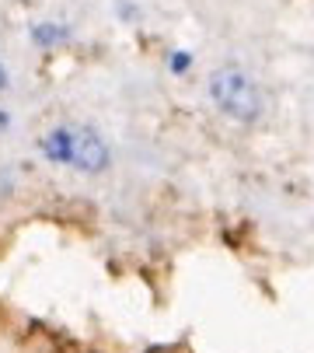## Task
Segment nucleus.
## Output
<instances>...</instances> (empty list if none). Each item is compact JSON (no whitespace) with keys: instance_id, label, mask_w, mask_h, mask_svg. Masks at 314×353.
Masks as SVG:
<instances>
[{"instance_id":"obj_2","label":"nucleus","mask_w":314,"mask_h":353,"mask_svg":"<svg viewBox=\"0 0 314 353\" xmlns=\"http://www.w3.org/2000/svg\"><path fill=\"white\" fill-rule=\"evenodd\" d=\"M74 143H70V165L81 172H101L109 168V147L91 126H74Z\"/></svg>"},{"instance_id":"obj_6","label":"nucleus","mask_w":314,"mask_h":353,"mask_svg":"<svg viewBox=\"0 0 314 353\" xmlns=\"http://www.w3.org/2000/svg\"><path fill=\"white\" fill-rule=\"evenodd\" d=\"M0 88H8V74H4V67H0Z\"/></svg>"},{"instance_id":"obj_1","label":"nucleus","mask_w":314,"mask_h":353,"mask_svg":"<svg viewBox=\"0 0 314 353\" xmlns=\"http://www.w3.org/2000/svg\"><path fill=\"white\" fill-rule=\"evenodd\" d=\"M209 98L217 102V109L224 116L241 119V123H251L262 109L255 81L238 67H224V70H217L213 77H209Z\"/></svg>"},{"instance_id":"obj_4","label":"nucleus","mask_w":314,"mask_h":353,"mask_svg":"<svg viewBox=\"0 0 314 353\" xmlns=\"http://www.w3.org/2000/svg\"><path fill=\"white\" fill-rule=\"evenodd\" d=\"M32 39H35V46H60V42H67L70 39V28L67 25H35L32 28Z\"/></svg>"},{"instance_id":"obj_3","label":"nucleus","mask_w":314,"mask_h":353,"mask_svg":"<svg viewBox=\"0 0 314 353\" xmlns=\"http://www.w3.org/2000/svg\"><path fill=\"white\" fill-rule=\"evenodd\" d=\"M70 143H74V133L70 126H60V130H52L39 140V150L49 158V161H56V165H70Z\"/></svg>"},{"instance_id":"obj_5","label":"nucleus","mask_w":314,"mask_h":353,"mask_svg":"<svg viewBox=\"0 0 314 353\" xmlns=\"http://www.w3.org/2000/svg\"><path fill=\"white\" fill-rule=\"evenodd\" d=\"M189 67H192V57L189 53H182V49H178V53H171V70L175 74H185Z\"/></svg>"}]
</instances>
